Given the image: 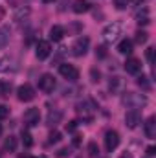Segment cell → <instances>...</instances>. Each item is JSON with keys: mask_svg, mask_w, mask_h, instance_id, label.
Returning <instances> with one entry per match:
<instances>
[{"mask_svg": "<svg viewBox=\"0 0 156 158\" xmlns=\"http://www.w3.org/2000/svg\"><path fill=\"white\" fill-rule=\"evenodd\" d=\"M121 103L130 107V109H140L143 105H147V98L143 94H136V92H125L121 98Z\"/></svg>", "mask_w": 156, "mask_h": 158, "instance_id": "1", "label": "cell"}, {"mask_svg": "<svg viewBox=\"0 0 156 158\" xmlns=\"http://www.w3.org/2000/svg\"><path fill=\"white\" fill-rule=\"evenodd\" d=\"M121 35V24L119 22H110L103 30V40L105 42H114Z\"/></svg>", "mask_w": 156, "mask_h": 158, "instance_id": "2", "label": "cell"}, {"mask_svg": "<svg viewBox=\"0 0 156 158\" xmlns=\"http://www.w3.org/2000/svg\"><path fill=\"white\" fill-rule=\"evenodd\" d=\"M88 46H90V39H88V37H79V39L74 42V46H72V53H74L76 57H83V55H86Z\"/></svg>", "mask_w": 156, "mask_h": 158, "instance_id": "3", "label": "cell"}, {"mask_svg": "<svg viewBox=\"0 0 156 158\" xmlns=\"http://www.w3.org/2000/svg\"><path fill=\"white\" fill-rule=\"evenodd\" d=\"M59 74L64 79H68V81H77L79 79V70L74 64H68V63H63L59 66Z\"/></svg>", "mask_w": 156, "mask_h": 158, "instance_id": "4", "label": "cell"}, {"mask_svg": "<svg viewBox=\"0 0 156 158\" xmlns=\"http://www.w3.org/2000/svg\"><path fill=\"white\" fill-rule=\"evenodd\" d=\"M76 110H77V114L81 116L83 119H86V121H90L92 119V114H94V105L90 103V101H81L76 105Z\"/></svg>", "mask_w": 156, "mask_h": 158, "instance_id": "5", "label": "cell"}, {"mask_svg": "<svg viewBox=\"0 0 156 158\" xmlns=\"http://www.w3.org/2000/svg\"><path fill=\"white\" fill-rule=\"evenodd\" d=\"M17 96H18V99H20V101H24V103L33 101V99H35V88H33L31 85H28V83H26V85L18 86Z\"/></svg>", "mask_w": 156, "mask_h": 158, "instance_id": "6", "label": "cell"}, {"mask_svg": "<svg viewBox=\"0 0 156 158\" xmlns=\"http://www.w3.org/2000/svg\"><path fill=\"white\" fill-rule=\"evenodd\" d=\"M57 86V83H55V77L51 76V74H42L39 79V88L42 92H46V94H50V92H53V88Z\"/></svg>", "mask_w": 156, "mask_h": 158, "instance_id": "7", "label": "cell"}, {"mask_svg": "<svg viewBox=\"0 0 156 158\" xmlns=\"http://www.w3.org/2000/svg\"><path fill=\"white\" fill-rule=\"evenodd\" d=\"M140 121H142V112H140V109H130V110H127V114H125V125H127L129 129H136Z\"/></svg>", "mask_w": 156, "mask_h": 158, "instance_id": "8", "label": "cell"}, {"mask_svg": "<svg viewBox=\"0 0 156 158\" xmlns=\"http://www.w3.org/2000/svg\"><path fill=\"white\" fill-rule=\"evenodd\" d=\"M24 123L28 125V127H35V125H39L40 121V110L37 107H31V109H28L26 112H24Z\"/></svg>", "mask_w": 156, "mask_h": 158, "instance_id": "9", "label": "cell"}, {"mask_svg": "<svg viewBox=\"0 0 156 158\" xmlns=\"http://www.w3.org/2000/svg\"><path fill=\"white\" fill-rule=\"evenodd\" d=\"M117 145H119V134L116 131H107V134H105V149L109 153H112V151L117 149Z\"/></svg>", "mask_w": 156, "mask_h": 158, "instance_id": "10", "label": "cell"}, {"mask_svg": "<svg viewBox=\"0 0 156 158\" xmlns=\"http://www.w3.org/2000/svg\"><path fill=\"white\" fill-rule=\"evenodd\" d=\"M50 53H51V44H50L48 40H39L37 46H35V55H37V59H39V61H44Z\"/></svg>", "mask_w": 156, "mask_h": 158, "instance_id": "11", "label": "cell"}, {"mask_svg": "<svg viewBox=\"0 0 156 158\" xmlns=\"http://www.w3.org/2000/svg\"><path fill=\"white\" fill-rule=\"evenodd\" d=\"M125 70H127V74L138 76V74L142 72V61H140V59H136V57L127 59V63H125Z\"/></svg>", "mask_w": 156, "mask_h": 158, "instance_id": "12", "label": "cell"}, {"mask_svg": "<svg viewBox=\"0 0 156 158\" xmlns=\"http://www.w3.org/2000/svg\"><path fill=\"white\" fill-rule=\"evenodd\" d=\"M145 136L147 138H156V118L154 116H151V118H147L145 121Z\"/></svg>", "mask_w": 156, "mask_h": 158, "instance_id": "13", "label": "cell"}, {"mask_svg": "<svg viewBox=\"0 0 156 158\" xmlns=\"http://www.w3.org/2000/svg\"><path fill=\"white\" fill-rule=\"evenodd\" d=\"M136 22H138L140 26H147V24L151 22V13H149V9H147V7H143L142 11H138V13H136Z\"/></svg>", "mask_w": 156, "mask_h": 158, "instance_id": "14", "label": "cell"}, {"mask_svg": "<svg viewBox=\"0 0 156 158\" xmlns=\"http://www.w3.org/2000/svg\"><path fill=\"white\" fill-rule=\"evenodd\" d=\"M61 119H63V112L57 110V109H53V110H50V114H48V118H46V123H48L50 127H55Z\"/></svg>", "mask_w": 156, "mask_h": 158, "instance_id": "15", "label": "cell"}, {"mask_svg": "<svg viewBox=\"0 0 156 158\" xmlns=\"http://www.w3.org/2000/svg\"><path fill=\"white\" fill-rule=\"evenodd\" d=\"M63 37H64V28H63V26H57V24H55V26L50 28V39L51 40L59 42Z\"/></svg>", "mask_w": 156, "mask_h": 158, "instance_id": "16", "label": "cell"}, {"mask_svg": "<svg viewBox=\"0 0 156 158\" xmlns=\"http://www.w3.org/2000/svg\"><path fill=\"white\" fill-rule=\"evenodd\" d=\"M72 9H74V13H77V15H81V13H86V11L90 9V2H88V0H76Z\"/></svg>", "mask_w": 156, "mask_h": 158, "instance_id": "17", "label": "cell"}, {"mask_svg": "<svg viewBox=\"0 0 156 158\" xmlns=\"http://www.w3.org/2000/svg\"><path fill=\"white\" fill-rule=\"evenodd\" d=\"M9 37H11V30H9V26H2V28H0V50L7 46Z\"/></svg>", "mask_w": 156, "mask_h": 158, "instance_id": "18", "label": "cell"}, {"mask_svg": "<svg viewBox=\"0 0 156 158\" xmlns=\"http://www.w3.org/2000/svg\"><path fill=\"white\" fill-rule=\"evenodd\" d=\"M28 17H30V7H26V6L17 7V9H15V13H13V19H15L17 22L24 20V19H28Z\"/></svg>", "mask_w": 156, "mask_h": 158, "instance_id": "19", "label": "cell"}, {"mask_svg": "<svg viewBox=\"0 0 156 158\" xmlns=\"http://www.w3.org/2000/svg\"><path fill=\"white\" fill-rule=\"evenodd\" d=\"M117 52H119V53H123V55H129V53H132V40L123 39L119 44H117Z\"/></svg>", "mask_w": 156, "mask_h": 158, "instance_id": "20", "label": "cell"}, {"mask_svg": "<svg viewBox=\"0 0 156 158\" xmlns=\"http://www.w3.org/2000/svg\"><path fill=\"white\" fill-rule=\"evenodd\" d=\"M17 138L15 136H7L6 140H4V149L6 151H9V153H13V151H17Z\"/></svg>", "mask_w": 156, "mask_h": 158, "instance_id": "21", "label": "cell"}, {"mask_svg": "<svg viewBox=\"0 0 156 158\" xmlns=\"http://www.w3.org/2000/svg\"><path fill=\"white\" fill-rule=\"evenodd\" d=\"M20 138H22V143H24L26 147H31V145H33V136H31L28 131H22Z\"/></svg>", "mask_w": 156, "mask_h": 158, "instance_id": "22", "label": "cell"}, {"mask_svg": "<svg viewBox=\"0 0 156 158\" xmlns=\"http://www.w3.org/2000/svg\"><path fill=\"white\" fill-rule=\"evenodd\" d=\"M88 156H90V158L99 156V147H97V143H96V142H90V143H88Z\"/></svg>", "mask_w": 156, "mask_h": 158, "instance_id": "23", "label": "cell"}, {"mask_svg": "<svg viewBox=\"0 0 156 158\" xmlns=\"http://www.w3.org/2000/svg\"><path fill=\"white\" fill-rule=\"evenodd\" d=\"M61 138H63V134L59 131H51L48 136V143H57V142H61Z\"/></svg>", "mask_w": 156, "mask_h": 158, "instance_id": "24", "label": "cell"}, {"mask_svg": "<svg viewBox=\"0 0 156 158\" xmlns=\"http://www.w3.org/2000/svg\"><path fill=\"white\" fill-rule=\"evenodd\" d=\"M147 39H149V33H147V31H142V30H140V31L136 33V37H134V40H136L138 44H145Z\"/></svg>", "mask_w": 156, "mask_h": 158, "instance_id": "25", "label": "cell"}, {"mask_svg": "<svg viewBox=\"0 0 156 158\" xmlns=\"http://www.w3.org/2000/svg\"><path fill=\"white\" fill-rule=\"evenodd\" d=\"M138 85H140L143 90H151V83H149V77H145V76H140V77H138Z\"/></svg>", "mask_w": 156, "mask_h": 158, "instance_id": "26", "label": "cell"}, {"mask_svg": "<svg viewBox=\"0 0 156 158\" xmlns=\"http://www.w3.org/2000/svg\"><path fill=\"white\" fill-rule=\"evenodd\" d=\"M9 114H11V109L7 105H0V119L9 118Z\"/></svg>", "mask_w": 156, "mask_h": 158, "instance_id": "27", "label": "cell"}, {"mask_svg": "<svg viewBox=\"0 0 156 158\" xmlns=\"http://www.w3.org/2000/svg\"><path fill=\"white\" fill-rule=\"evenodd\" d=\"M107 53H109V52H107V48H105V46H97V48H96V57L105 59V57H107Z\"/></svg>", "mask_w": 156, "mask_h": 158, "instance_id": "28", "label": "cell"}, {"mask_svg": "<svg viewBox=\"0 0 156 158\" xmlns=\"http://www.w3.org/2000/svg\"><path fill=\"white\" fill-rule=\"evenodd\" d=\"M129 4H130V0H114V6L117 9H125Z\"/></svg>", "mask_w": 156, "mask_h": 158, "instance_id": "29", "label": "cell"}, {"mask_svg": "<svg viewBox=\"0 0 156 158\" xmlns=\"http://www.w3.org/2000/svg\"><path fill=\"white\" fill-rule=\"evenodd\" d=\"M154 52H156V50L151 46V48H147V53H145V55H147V61H149L151 64L154 63Z\"/></svg>", "mask_w": 156, "mask_h": 158, "instance_id": "30", "label": "cell"}, {"mask_svg": "<svg viewBox=\"0 0 156 158\" xmlns=\"http://www.w3.org/2000/svg\"><path fill=\"white\" fill-rule=\"evenodd\" d=\"M121 85V81H119V77H112L110 79V83H109V86H110V90H116L117 86Z\"/></svg>", "mask_w": 156, "mask_h": 158, "instance_id": "31", "label": "cell"}, {"mask_svg": "<svg viewBox=\"0 0 156 158\" xmlns=\"http://www.w3.org/2000/svg\"><path fill=\"white\" fill-rule=\"evenodd\" d=\"M90 76H92V81H94V83H97V81H99V77H101L99 70H96V68H92V70H90Z\"/></svg>", "mask_w": 156, "mask_h": 158, "instance_id": "32", "label": "cell"}, {"mask_svg": "<svg viewBox=\"0 0 156 158\" xmlns=\"http://www.w3.org/2000/svg\"><path fill=\"white\" fill-rule=\"evenodd\" d=\"M76 129H77V121H76V119H74V121H68V123H66V131H68V132H74Z\"/></svg>", "mask_w": 156, "mask_h": 158, "instance_id": "33", "label": "cell"}, {"mask_svg": "<svg viewBox=\"0 0 156 158\" xmlns=\"http://www.w3.org/2000/svg\"><path fill=\"white\" fill-rule=\"evenodd\" d=\"M57 155H59V156H61V158L68 156V155H70V149H68V147H64V149H61V151H59Z\"/></svg>", "mask_w": 156, "mask_h": 158, "instance_id": "34", "label": "cell"}, {"mask_svg": "<svg viewBox=\"0 0 156 158\" xmlns=\"http://www.w3.org/2000/svg\"><path fill=\"white\" fill-rule=\"evenodd\" d=\"M154 147H153V145H151V147H147V156H154Z\"/></svg>", "mask_w": 156, "mask_h": 158, "instance_id": "35", "label": "cell"}, {"mask_svg": "<svg viewBox=\"0 0 156 158\" xmlns=\"http://www.w3.org/2000/svg\"><path fill=\"white\" fill-rule=\"evenodd\" d=\"M119 158H132V153H129V151H125V153H123V155H121Z\"/></svg>", "mask_w": 156, "mask_h": 158, "instance_id": "36", "label": "cell"}, {"mask_svg": "<svg viewBox=\"0 0 156 158\" xmlns=\"http://www.w3.org/2000/svg\"><path fill=\"white\" fill-rule=\"evenodd\" d=\"M42 2H44V4H51L53 0H42Z\"/></svg>", "mask_w": 156, "mask_h": 158, "instance_id": "37", "label": "cell"}, {"mask_svg": "<svg viewBox=\"0 0 156 158\" xmlns=\"http://www.w3.org/2000/svg\"><path fill=\"white\" fill-rule=\"evenodd\" d=\"M0 134H2V125H0Z\"/></svg>", "mask_w": 156, "mask_h": 158, "instance_id": "38", "label": "cell"}]
</instances>
